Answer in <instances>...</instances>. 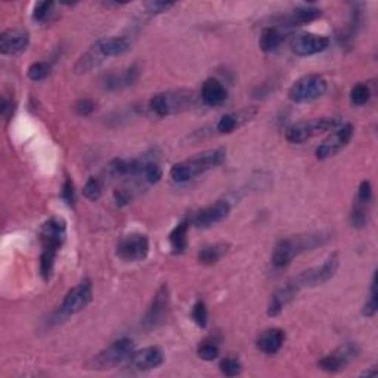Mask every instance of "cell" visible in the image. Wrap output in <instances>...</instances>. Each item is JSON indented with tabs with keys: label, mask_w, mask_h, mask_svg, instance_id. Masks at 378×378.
<instances>
[{
	"label": "cell",
	"mask_w": 378,
	"mask_h": 378,
	"mask_svg": "<svg viewBox=\"0 0 378 378\" xmlns=\"http://www.w3.org/2000/svg\"><path fill=\"white\" fill-rule=\"evenodd\" d=\"M132 46V40L126 36L106 37L92 45L74 65L75 74H86L93 69H98L101 64L114 56H120L128 52Z\"/></svg>",
	"instance_id": "1"
},
{
	"label": "cell",
	"mask_w": 378,
	"mask_h": 378,
	"mask_svg": "<svg viewBox=\"0 0 378 378\" xmlns=\"http://www.w3.org/2000/svg\"><path fill=\"white\" fill-rule=\"evenodd\" d=\"M67 238V224L60 217H52L46 220L40 229V242H42V256H40V275L45 281H49L58 251L61 250Z\"/></svg>",
	"instance_id": "2"
},
{
	"label": "cell",
	"mask_w": 378,
	"mask_h": 378,
	"mask_svg": "<svg viewBox=\"0 0 378 378\" xmlns=\"http://www.w3.org/2000/svg\"><path fill=\"white\" fill-rule=\"evenodd\" d=\"M226 160V151L224 148H215L209 151H202L197 155L179 161L174 164L170 170V176L174 182L185 183L196 179L209 170L216 169L224 164Z\"/></svg>",
	"instance_id": "3"
},
{
	"label": "cell",
	"mask_w": 378,
	"mask_h": 378,
	"mask_svg": "<svg viewBox=\"0 0 378 378\" xmlns=\"http://www.w3.org/2000/svg\"><path fill=\"white\" fill-rule=\"evenodd\" d=\"M329 239V234L327 232H315V234H306V235H297L283 238L278 241V244L274 248L272 253V261L274 268L284 269L298 256L309 250H315L319 246H324Z\"/></svg>",
	"instance_id": "4"
},
{
	"label": "cell",
	"mask_w": 378,
	"mask_h": 378,
	"mask_svg": "<svg viewBox=\"0 0 378 378\" xmlns=\"http://www.w3.org/2000/svg\"><path fill=\"white\" fill-rule=\"evenodd\" d=\"M193 95L191 91L178 89L157 93L150 99L148 108L157 117H169L191 108Z\"/></svg>",
	"instance_id": "5"
},
{
	"label": "cell",
	"mask_w": 378,
	"mask_h": 378,
	"mask_svg": "<svg viewBox=\"0 0 378 378\" xmlns=\"http://www.w3.org/2000/svg\"><path fill=\"white\" fill-rule=\"evenodd\" d=\"M338 266H340V257H338L337 253H333L331 256H328L321 265L303 270L302 274H298L293 279H290V283L294 285L298 293L305 288L322 285L337 274Z\"/></svg>",
	"instance_id": "6"
},
{
	"label": "cell",
	"mask_w": 378,
	"mask_h": 378,
	"mask_svg": "<svg viewBox=\"0 0 378 378\" xmlns=\"http://www.w3.org/2000/svg\"><path fill=\"white\" fill-rule=\"evenodd\" d=\"M134 352V343L128 337L119 338V340L113 342L108 347H105L96 355L91 361L89 366L91 370L95 371H106L115 368L120 364H124L128 361V357Z\"/></svg>",
	"instance_id": "7"
},
{
	"label": "cell",
	"mask_w": 378,
	"mask_h": 378,
	"mask_svg": "<svg viewBox=\"0 0 378 378\" xmlns=\"http://www.w3.org/2000/svg\"><path fill=\"white\" fill-rule=\"evenodd\" d=\"M342 126V120L338 117H319L307 121H302L290 126L285 130V139L290 143H303L307 139L316 137L325 132H331Z\"/></svg>",
	"instance_id": "8"
},
{
	"label": "cell",
	"mask_w": 378,
	"mask_h": 378,
	"mask_svg": "<svg viewBox=\"0 0 378 378\" xmlns=\"http://www.w3.org/2000/svg\"><path fill=\"white\" fill-rule=\"evenodd\" d=\"M328 83L322 75L307 74L296 80L288 91V98L294 104H307L321 98L327 92Z\"/></svg>",
	"instance_id": "9"
},
{
	"label": "cell",
	"mask_w": 378,
	"mask_h": 378,
	"mask_svg": "<svg viewBox=\"0 0 378 378\" xmlns=\"http://www.w3.org/2000/svg\"><path fill=\"white\" fill-rule=\"evenodd\" d=\"M93 298V285L91 279H83L82 283L73 287L67 296L64 297V302L58 309L55 319H67L75 314L82 312L83 309L89 306Z\"/></svg>",
	"instance_id": "10"
},
{
	"label": "cell",
	"mask_w": 378,
	"mask_h": 378,
	"mask_svg": "<svg viewBox=\"0 0 378 378\" xmlns=\"http://www.w3.org/2000/svg\"><path fill=\"white\" fill-rule=\"evenodd\" d=\"M359 346L353 342H347L340 347H337L334 352L324 356L322 359L318 362V366L327 373H340L346 370L347 365L355 361L356 357L359 356Z\"/></svg>",
	"instance_id": "11"
},
{
	"label": "cell",
	"mask_w": 378,
	"mask_h": 378,
	"mask_svg": "<svg viewBox=\"0 0 378 378\" xmlns=\"http://www.w3.org/2000/svg\"><path fill=\"white\" fill-rule=\"evenodd\" d=\"M353 130L355 129L351 123L338 126L335 132L329 134V137L316 148L318 160H328L334 157V155H337L342 150H344L353 137Z\"/></svg>",
	"instance_id": "12"
},
{
	"label": "cell",
	"mask_w": 378,
	"mask_h": 378,
	"mask_svg": "<svg viewBox=\"0 0 378 378\" xmlns=\"http://www.w3.org/2000/svg\"><path fill=\"white\" fill-rule=\"evenodd\" d=\"M150 255V239L143 234L124 237L117 246V256L124 261H142Z\"/></svg>",
	"instance_id": "13"
},
{
	"label": "cell",
	"mask_w": 378,
	"mask_h": 378,
	"mask_svg": "<svg viewBox=\"0 0 378 378\" xmlns=\"http://www.w3.org/2000/svg\"><path fill=\"white\" fill-rule=\"evenodd\" d=\"M164 362V353L160 347L150 346L142 351H134L128 361L124 362V366L132 371H150L154 368H158Z\"/></svg>",
	"instance_id": "14"
},
{
	"label": "cell",
	"mask_w": 378,
	"mask_h": 378,
	"mask_svg": "<svg viewBox=\"0 0 378 378\" xmlns=\"http://www.w3.org/2000/svg\"><path fill=\"white\" fill-rule=\"evenodd\" d=\"M139 74H141L139 65L133 64L126 67L123 70L105 73L101 80V86L106 92H120L134 84V82L139 79Z\"/></svg>",
	"instance_id": "15"
},
{
	"label": "cell",
	"mask_w": 378,
	"mask_h": 378,
	"mask_svg": "<svg viewBox=\"0 0 378 378\" xmlns=\"http://www.w3.org/2000/svg\"><path fill=\"white\" fill-rule=\"evenodd\" d=\"M292 51L298 56H312L328 49L329 38L322 34L300 33L292 38Z\"/></svg>",
	"instance_id": "16"
},
{
	"label": "cell",
	"mask_w": 378,
	"mask_h": 378,
	"mask_svg": "<svg viewBox=\"0 0 378 378\" xmlns=\"http://www.w3.org/2000/svg\"><path fill=\"white\" fill-rule=\"evenodd\" d=\"M169 306H170V293H169V287L164 284L158 288V292L155 293L147 314L143 316V327L147 329L158 327L164 321V318H166Z\"/></svg>",
	"instance_id": "17"
},
{
	"label": "cell",
	"mask_w": 378,
	"mask_h": 378,
	"mask_svg": "<svg viewBox=\"0 0 378 378\" xmlns=\"http://www.w3.org/2000/svg\"><path fill=\"white\" fill-rule=\"evenodd\" d=\"M231 213V204L228 201H216L215 204H211L206 209H201L197 211L189 220V224L196 225L197 228H207L211 225H216L219 222L225 220Z\"/></svg>",
	"instance_id": "18"
},
{
	"label": "cell",
	"mask_w": 378,
	"mask_h": 378,
	"mask_svg": "<svg viewBox=\"0 0 378 378\" xmlns=\"http://www.w3.org/2000/svg\"><path fill=\"white\" fill-rule=\"evenodd\" d=\"M30 45V36L19 28H9L0 34V52L3 55H18Z\"/></svg>",
	"instance_id": "19"
},
{
	"label": "cell",
	"mask_w": 378,
	"mask_h": 378,
	"mask_svg": "<svg viewBox=\"0 0 378 378\" xmlns=\"http://www.w3.org/2000/svg\"><path fill=\"white\" fill-rule=\"evenodd\" d=\"M255 114H256V110L250 108V110H244L239 113L222 115V117L215 123V129H213V133H217V134L232 133L234 130H237L239 126H242L246 121L253 119Z\"/></svg>",
	"instance_id": "20"
},
{
	"label": "cell",
	"mask_w": 378,
	"mask_h": 378,
	"mask_svg": "<svg viewBox=\"0 0 378 378\" xmlns=\"http://www.w3.org/2000/svg\"><path fill=\"white\" fill-rule=\"evenodd\" d=\"M285 342V333L281 328H270L257 338V349L266 355H275L281 351Z\"/></svg>",
	"instance_id": "21"
},
{
	"label": "cell",
	"mask_w": 378,
	"mask_h": 378,
	"mask_svg": "<svg viewBox=\"0 0 378 378\" xmlns=\"http://www.w3.org/2000/svg\"><path fill=\"white\" fill-rule=\"evenodd\" d=\"M298 292L294 288V285L288 283L281 287L278 292L270 297V302H269V306H268V315L269 316H278L283 310L293 302V300L297 297Z\"/></svg>",
	"instance_id": "22"
},
{
	"label": "cell",
	"mask_w": 378,
	"mask_h": 378,
	"mask_svg": "<svg viewBox=\"0 0 378 378\" xmlns=\"http://www.w3.org/2000/svg\"><path fill=\"white\" fill-rule=\"evenodd\" d=\"M201 98L209 106H219L226 101L228 91L219 80L207 79L201 87Z\"/></svg>",
	"instance_id": "23"
},
{
	"label": "cell",
	"mask_w": 378,
	"mask_h": 378,
	"mask_svg": "<svg viewBox=\"0 0 378 378\" xmlns=\"http://www.w3.org/2000/svg\"><path fill=\"white\" fill-rule=\"evenodd\" d=\"M322 15L321 9L315 6H302L297 8L292 14L284 16V24L285 27H297V25H305L315 21L319 16Z\"/></svg>",
	"instance_id": "24"
},
{
	"label": "cell",
	"mask_w": 378,
	"mask_h": 378,
	"mask_svg": "<svg viewBox=\"0 0 378 378\" xmlns=\"http://www.w3.org/2000/svg\"><path fill=\"white\" fill-rule=\"evenodd\" d=\"M285 33L278 27H266L260 34L259 38V46L263 52H274L284 42Z\"/></svg>",
	"instance_id": "25"
},
{
	"label": "cell",
	"mask_w": 378,
	"mask_h": 378,
	"mask_svg": "<svg viewBox=\"0 0 378 378\" xmlns=\"http://www.w3.org/2000/svg\"><path fill=\"white\" fill-rule=\"evenodd\" d=\"M229 251V246L225 242H217V244L206 246L200 250L198 260L202 265H216L217 261L224 259Z\"/></svg>",
	"instance_id": "26"
},
{
	"label": "cell",
	"mask_w": 378,
	"mask_h": 378,
	"mask_svg": "<svg viewBox=\"0 0 378 378\" xmlns=\"http://www.w3.org/2000/svg\"><path fill=\"white\" fill-rule=\"evenodd\" d=\"M188 229H189V220H183L180 224L174 228L170 235H169V242L173 248V253L180 255L188 247Z\"/></svg>",
	"instance_id": "27"
},
{
	"label": "cell",
	"mask_w": 378,
	"mask_h": 378,
	"mask_svg": "<svg viewBox=\"0 0 378 378\" xmlns=\"http://www.w3.org/2000/svg\"><path fill=\"white\" fill-rule=\"evenodd\" d=\"M371 95L373 93H371L370 86L365 83H357L352 87V91H351V101L353 105L362 106L371 99Z\"/></svg>",
	"instance_id": "28"
},
{
	"label": "cell",
	"mask_w": 378,
	"mask_h": 378,
	"mask_svg": "<svg viewBox=\"0 0 378 378\" xmlns=\"http://www.w3.org/2000/svg\"><path fill=\"white\" fill-rule=\"evenodd\" d=\"M378 310V293H377V274L373 275L371 288H370V297H368L366 303L364 306V315L366 318H374Z\"/></svg>",
	"instance_id": "29"
},
{
	"label": "cell",
	"mask_w": 378,
	"mask_h": 378,
	"mask_svg": "<svg viewBox=\"0 0 378 378\" xmlns=\"http://www.w3.org/2000/svg\"><path fill=\"white\" fill-rule=\"evenodd\" d=\"M102 189H104L102 180L99 178H91L86 182V185L83 188V193L89 201H98L102 196Z\"/></svg>",
	"instance_id": "30"
},
{
	"label": "cell",
	"mask_w": 378,
	"mask_h": 378,
	"mask_svg": "<svg viewBox=\"0 0 378 378\" xmlns=\"http://www.w3.org/2000/svg\"><path fill=\"white\" fill-rule=\"evenodd\" d=\"M27 74L33 82H42V80L46 79V77H49L51 65L47 62H43V61L34 62V64H32L30 67H28Z\"/></svg>",
	"instance_id": "31"
},
{
	"label": "cell",
	"mask_w": 378,
	"mask_h": 378,
	"mask_svg": "<svg viewBox=\"0 0 378 378\" xmlns=\"http://www.w3.org/2000/svg\"><path fill=\"white\" fill-rule=\"evenodd\" d=\"M54 2H38L36 3L33 9V18L37 23H46L49 21L51 16L54 15Z\"/></svg>",
	"instance_id": "32"
},
{
	"label": "cell",
	"mask_w": 378,
	"mask_h": 378,
	"mask_svg": "<svg viewBox=\"0 0 378 378\" xmlns=\"http://www.w3.org/2000/svg\"><path fill=\"white\" fill-rule=\"evenodd\" d=\"M197 355L201 357L202 361H215L219 356V346L215 342H202L200 343L197 349Z\"/></svg>",
	"instance_id": "33"
},
{
	"label": "cell",
	"mask_w": 378,
	"mask_h": 378,
	"mask_svg": "<svg viewBox=\"0 0 378 378\" xmlns=\"http://www.w3.org/2000/svg\"><path fill=\"white\" fill-rule=\"evenodd\" d=\"M219 366H220L222 374H225L226 377H237L242 371V365H241L239 359H237V357H234V356H228V357H225V359H222Z\"/></svg>",
	"instance_id": "34"
},
{
	"label": "cell",
	"mask_w": 378,
	"mask_h": 378,
	"mask_svg": "<svg viewBox=\"0 0 378 378\" xmlns=\"http://www.w3.org/2000/svg\"><path fill=\"white\" fill-rule=\"evenodd\" d=\"M141 178L147 183H151L152 185V183L160 182V179L163 178V170L160 169L157 163L147 161V164H145V167H143V172L141 174Z\"/></svg>",
	"instance_id": "35"
},
{
	"label": "cell",
	"mask_w": 378,
	"mask_h": 378,
	"mask_svg": "<svg viewBox=\"0 0 378 378\" xmlns=\"http://www.w3.org/2000/svg\"><path fill=\"white\" fill-rule=\"evenodd\" d=\"M193 322H196L198 327L204 328L209 322V310H207V306L204 302H197L196 305H193L192 307V314H191Z\"/></svg>",
	"instance_id": "36"
},
{
	"label": "cell",
	"mask_w": 378,
	"mask_h": 378,
	"mask_svg": "<svg viewBox=\"0 0 378 378\" xmlns=\"http://www.w3.org/2000/svg\"><path fill=\"white\" fill-rule=\"evenodd\" d=\"M174 5H176L174 2H160V0H155V2H148L143 5V14L150 16L160 15L163 12H167Z\"/></svg>",
	"instance_id": "37"
},
{
	"label": "cell",
	"mask_w": 378,
	"mask_h": 378,
	"mask_svg": "<svg viewBox=\"0 0 378 378\" xmlns=\"http://www.w3.org/2000/svg\"><path fill=\"white\" fill-rule=\"evenodd\" d=\"M368 222V211L365 210V204H359L353 209L352 215H351V224L355 228H364Z\"/></svg>",
	"instance_id": "38"
},
{
	"label": "cell",
	"mask_w": 378,
	"mask_h": 378,
	"mask_svg": "<svg viewBox=\"0 0 378 378\" xmlns=\"http://www.w3.org/2000/svg\"><path fill=\"white\" fill-rule=\"evenodd\" d=\"M74 110L80 117H87V115H91L96 110V102L89 98H82L75 102Z\"/></svg>",
	"instance_id": "39"
},
{
	"label": "cell",
	"mask_w": 378,
	"mask_h": 378,
	"mask_svg": "<svg viewBox=\"0 0 378 378\" xmlns=\"http://www.w3.org/2000/svg\"><path fill=\"white\" fill-rule=\"evenodd\" d=\"M373 200V187L370 180H364L357 189V202L368 206Z\"/></svg>",
	"instance_id": "40"
},
{
	"label": "cell",
	"mask_w": 378,
	"mask_h": 378,
	"mask_svg": "<svg viewBox=\"0 0 378 378\" xmlns=\"http://www.w3.org/2000/svg\"><path fill=\"white\" fill-rule=\"evenodd\" d=\"M61 197L62 200L67 202V204H74L75 201V189H74V183L70 178H67L64 185H62V191H61Z\"/></svg>",
	"instance_id": "41"
},
{
	"label": "cell",
	"mask_w": 378,
	"mask_h": 378,
	"mask_svg": "<svg viewBox=\"0 0 378 378\" xmlns=\"http://www.w3.org/2000/svg\"><path fill=\"white\" fill-rule=\"evenodd\" d=\"M114 198H115V202H117L119 207H124L132 201L133 196H132V191H129L128 188H119L114 192Z\"/></svg>",
	"instance_id": "42"
},
{
	"label": "cell",
	"mask_w": 378,
	"mask_h": 378,
	"mask_svg": "<svg viewBox=\"0 0 378 378\" xmlns=\"http://www.w3.org/2000/svg\"><path fill=\"white\" fill-rule=\"evenodd\" d=\"M375 374H377V371H375V368H374V366L371 368V370H368V371L362 373V375H366V377H371V375H375Z\"/></svg>",
	"instance_id": "43"
}]
</instances>
